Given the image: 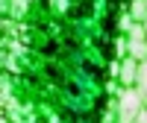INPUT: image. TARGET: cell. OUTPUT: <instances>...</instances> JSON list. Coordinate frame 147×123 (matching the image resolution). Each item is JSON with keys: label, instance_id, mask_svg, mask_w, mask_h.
Wrapping results in <instances>:
<instances>
[{"label": "cell", "instance_id": "1", "mask_svg": "<svg viewBox=\"0 0 147 123\" xmlns=\"http://www.w3.org/2000/svg\"><path fill=\"white\" fill-rule=\"evenodd\" d=\"M88 12H91V0H88V3L74 6V9H71V15H74V18H80V15H88Z\"/></svg>", "mask_w": 147, "mask_h": 123}]
</instances>
